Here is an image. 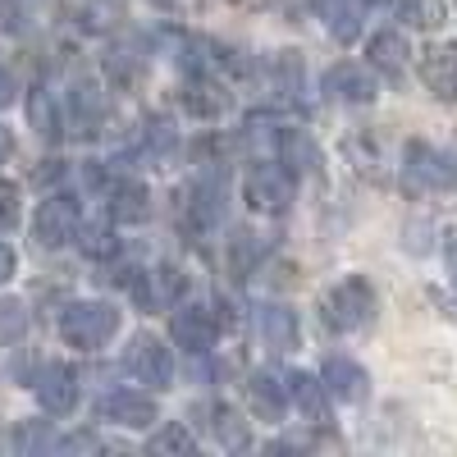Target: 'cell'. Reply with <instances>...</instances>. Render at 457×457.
Returning <instances> with one entry per match:
<instances>
[{
    "mask_svg": "<svg viewBox=\"0 0 457 457\" xmlns=\"http://www.w3.org/2000/svg\"><path fill=\"white\" fill-rule=\"evenodd\" d=\"M120 334V312L110 302H69L60 312V338L79 353H96Z\"/></svg>",
    "mask_w": 457,
    "mask_h": 457,
    "instance_id": "cell-1",
    "label": "cell"
},
{
    "mask_svg": "<svg viewBox=\"0 0 457 457\" xmlns=\"http://www.w3.org/2000/svg\"><path fill=\"white\" fill-rule=\"evenodd\" d=\"M375 316V293L366 279H338L325 297H320V320L334 334H357L366 329Z\"/></svg>",
    "mask_w": 457,
    "mask_h": 457,
    "instance_id": "cell-2",
    "label": "cell"
},
{
    "mask_svg": "<svg viewBox=\"0 0 457 457\" xmlns=\"http://www.w3.org/2000/svg\"><path fill=\"white\" fill-rule=\"evenodd\" d=\"M457 183V170L448 156H439L426 142H407L403 151V187L407 193H444Z\"/></svg>",
    "mask_w": 457,
    "mask_h": 457,
    "instance_id": "cell-3",
    "label": "cell"
},
{
    "mask_svg": "<svg viewBox=\"0 0 457 457\" xmlns=\"http://www.w3.org/2000/svg\"><path fill=\"white\" fill-rule=\"evenodd\" d=\"M243 197H247V206H252L256 215H284L288 202H293V174H288L284 165H270V161H265V165L247 170Z\"/></svg>",
    "mask_w": 457,
    "mask_h": 457,
    "instance_id": "cell-4",
    "label": "cell"
},
{
    "mask_svg": "<svg viewBox=\"0 0 457 457\" xmlns=\"http://www.w3.org/2000/svg\"><path fill=\"white\" fill-rule=\"evenodd\" d=\"M32 228H37V243H42V247H69L73 238L83 234V211H79L73 197L55 193V197H46L42 206H37Z\"/></svg>",
    "mask_w": 457,
    "mask_h": 457,
    "instance_id": "cell-5",
    "label": "cell"
},
{
    "mask_svg": "<svg viewBox=\"0 0 457 457\" xmlns=\"http://www.w3.org/2000/svg\"><path fill=\"white\" fill-rule=\"evenodd\" d=\"M32 389H37L42 411H51V416H69L73 407H79V375H73V366H64V361H51V366L37 370Z\"/></svg>",
    "mask_w": 457,
    "mask_h": 457,
    "instance_id": "cell-6",
    "label": "cell"
},
{
    "mask_svg": "<svg viewBox=\"0 0 457 457\" xmlns=\"http://www.w3.org/2000/svg\"><path fill=\"white\" fill-rule=\"evenodd\" d=\"M129 370L151 389H170L174 379V361H170V348L156 338V334H137L129 343Z\"/></svg>",
    "mask_w": 457,
    "mask_h": 457,
    "instance_id": "cell-7",
    "label": "cell"
},
{
    "mask_svg": "<svg viewBox=\"0 0 457 457\" xmlns=\"http://www.w3.org/2000/svg\"><path fill=\"white\" fill-rule=\"evenodd\" d=\"M325 92H329V101H338V105H370L375 92H379V83H375V73H370L366 64L338 60V64L325 73Z\"/></svg>",
    "mask_w": 457,
    "mask_h": 457,
    "instance_id": "cell-8",
    "label": "cell"
},
{
    "mask_svg": "<svg viewBox=\"0 0 457 457\" xmlns=\"http://www.w3.org/2000/svg\"><path fill=\"white\" fill-rule=\"evenodd\" d=\"M170 338L179 343L183 353H211L215 338H220V325L206 307H179L170 316Z\"/></svg>",
    "mask_w": 457,
    "mask_h": 457,
    "instance_id": "cell-9",
    "label": "cell"
},
{
    "mask_svg": "<svg viewBox=\"0 0 457 457\" xmlns=\"http://www.w3.org/2000/svg\"><path fill=\"white\" fill-rule=\"evenodd\" d=\"M101 421L110 426H124V430H146L151 421H156V403H151L146 394H133V389H114L101 398Z\"/></svg>",
    "mask_w": 457,
    "mask_h": 457,
    "instance_id": "cell-10",
    "label": "cell"
},
{
    "mask_svg": "<svg viewBox=\"0 0 457 457\" xmlns=\"http://www.w3.org/2000/svg\"><path fill=\"white\" fill-rule=\"evenodd\" d=\"M421 83L439 101H457V42H439L421 51Z\"/></svg>",
    "mask_w": 457,
    "mask_h": 457,
    "instance_id": "cell-11",
    "label": "cell"
},
{
    "mask_svg": "<svg viewBox=\"0 0 457 457\" xmlns=\"http://www.w3.org/2000/svg\"><path fill=\"white\" fill-rule=\"evenodd\" d=\"M288 385H279V379L270 375V370H256V375H247V407L261 416V421H284V411H288Z\"/></svg>",
    "mask_w": 457,
    "mask_h": 457,
    "instance_id": "cell-12",
    "label": "cell"
},
{
    "mask_svg": "<svg viewBox=\"0 0 457 457\" xmlns=\"http://www.w3.org/2000/svg\"><path fill=\"white\" fill-rule=\"evenodd\" d=\"M320 379L329 385V394H334L338 403H361V398L370 394V375H366L353 357H329L325 370H320Z\"/></svg>",
    "mask_w": 457,
    "mask_h": 457,
    "instance_id": "cell-13",
    "label": "cell"
},
{
    "mask_svg": "<svg viewBox=\"0 0 457 457\" xmlns=\"http://www.w3.org/2000/svg\"><path fill=\"white\" fill-rule=\"evenodd\" d=\"M288 394H293L297 411L307 416L312 426H329V385L325 379H312L307 370H293L288 375Z\"/></svg>",
    "mask_w": 457,
    "mask_h": 457,
    "instance_id": "cell-14",
    "label": "cell"
},
{
    "mask_svg": "<svg viewBox=\"0 0 457 457\" xmlns=\"http://www.w3.org/2000/svg\"><path fill=\"white\" fill-rule=\"evenodd\" d=\"M105 114H110V101L96 83H79L69 92V120H73V133H96L105 124Z\"/></svg>",
    "mask_w": 457,
    "mask_h": 457,
    "instance_id": "cell-15",
    "label": "cell"
},
{
    "mask_svg": "<svg viewBox=\"0 0 457 457\" xmlns=\"http://www.w3.org/2000/svg\"><path fill=\"white\" fill-rule=\"evenodd\" d=\"M366 55H370V64L375 69H385L389 79H398V73L407 69V42H403V32H394V28H385V32H375L370 42H366Z\"/></svg>",
    "mask_w": 457,
    "mask_h": 457,
    "instance_id": "cell-16",
    "label": "cell"
},
{
    "mask_svg": "<svg viewBox=\"0 0 457 457\" xmlns=\"http://www.w3.org/2000/svg\"><path fill=\"white\" fill-rule=\"evenodd\" d=\"M325 28L334 42H357L361 37V0H325Z\"/></svg>",
    "mask_w": 457,
    "mask_h": 457,
    "instance_id": "cell-17",
    "label": "cell"
},
{
    "mask_svg": "<svg viewBox=\"0 0 457 457\" xmlns=\"http://www.w3.org/2000/svg\"><path fill=\"white\" fill-rule=\"evenodd\" d=\"M114 202H110V211H114V220H129V224H142V220H151V197H146V187L142 183H120L110 193Z\"/></svg>",
    "mask_w": 457,
    "mask_h": 457,
    "instance_id": "cell-18",
    "label": "cell"
},
{
    "mask_svg": "<svg viewBox=\"0 0 457 457\" xmlns=\"http://www.w3.org/2000/svg\"><path fill=\"white\" fill-rule=\"evenodd\" d=\"M279 156H284V165L293 170V174H316L320 170V151H316V142L307 137V133H284V142H279Z\"/></svg>",
    "mask_w": 457,
    "mask_h": 457,
    "instance_id": "cell-19",
    "label": "cell"
},
{
    "mask_svg": "<svg viewBox=\"0 0 457 457\" xmlns=\"http://www.w3.org/2000/svg\"><path fill=\"white\" fill-rule=\"evenodd\" d=\"M261 334L279 353H288V348H297V316L288 307H261Z\"/></svg>",
    "mask_w": 457,
    "mask_h": 457,
    "instance_id": "cell-20",
    "label": "cell"
},
{
    "mask_svg": "<svg viewBox=\"0 0 457 457\" xmlns=\"http://www.w3.org/2000/svg\"><path fill=\"white\" fill-rule=\"evenodd\" d=\"M215 421H211V430H215V439L228 448V453H243V448H252V430H247V421L234 411V407H215L211 411Z\"/></svg>",
    "mask_w": 457,
    "mask_h": 457,
    "instance_id": "cell-21",
    "label": "cell"
},
{
    "mask_svg": "<svg viewBox=\"0 0 457 457\" xmlns=\"http://www.w3.org/2000/svg\"><path fill=\"white\" fill-rule=\"evenodd\" d=\"M28 120H32V129L42 133V137H60V110H55V101H51L46 87H37L28 96Z\"/></svg>",
    "mask_w": 457,
    "mask_h": 457,
    "instance_id": "cell-22",
    "label": "cell"
},
{
    "mask_svg": "<svg viewBox=\"0 0 457 457\" xmlns=\"http://www.w3.org/2000/svg\"><path fill=\"white\" fill-rule=\"evenodd\" d=\"M394 10L411 28H439L444 23V0H394Z\"/></svg>",
    "mask_w": 457,
    "mask_h": 457,
    "instance_id": "cell-23",
    "label": "cell"
},
{
    "mask_svg": "<svg viewBox=\"0 0 457 457\" xmlns=\"http://www.w3.org/2000/svg\"><path fill=\"white\" fill-rule=\"evenodd\" d=\"M146 453H193V435L174 421V426H165L146 439Z\"/></svg>",
    "mask_w": 457,
    "mask_h": 457,
    "instance_id": "cell-24",
    "label": "cell"
},
{
    "mask_svg": "<svg viewBox=\"0 0 457 457\" xmlns=\"http://www.w3.org/2000/svg\"><path fill=\"white\" fill-rule=\"evenodd\" d=\"M23 329H28V316L19 302H0V343H14Z\"/></svg>",
    "mask_w": 457,
    "mask_h": 457,
    "instance_id": "cell-25",
    "label": "cell"
},
{
    "mask_svg": "<svg viewBox=\"0 0 457 457\" xmlns=\"http://www.w3.org/2000/svg\"><path fill=\"white\" fill-rule=\"evenodd\" d=\"M19 224V183H5L0 179V234Z\"/></svg>",
    "mask_w": 457,
    "mask_h": 457,
    "instance_id": "cell-26",
    "label": "cell"
},
{
    "mask_svg": "<svg viewBox=\"0 0 457 457\" xmlns=\"http://www.w3.org/2000/svg\"><path fill=\"white\" fill-rule=\"evenodd\" d=\"M114 247H120V243L110 238L105 224H101V228H87V234H83V252H87V256H110Z\"/></svg>",
    "mask_w": 457,
    "mask_h": 457,
    "instance_id": "cell-27",
    "label": "cell"
},
{
    "mask_svg": "<svg viewBox=\"0 0 457 457\" xmlns=\"http://www.w3.org/2000/svg\"><path fill=\"white\" fill-rule=\"evenodd\" d=\"M146 137H151V151L165 161L170 151H174V129L170 124H161V120H151V129H146Z\"/></svg>",
    "mask_w": 457,
    "mask_h": 457,
    "instance_id": "cell-28",
    "label": "cell"
},
{
    "mask_svg": "<svg viewBox=\"0 0 457 457\" xmlns=\"http://www.w3.org/2000/svg\"><path fill=\"white\" fill-rule=\"evenodd\" d=\"M14 101H19V83H14V73H10V69H0V110L14 105Z\"/></svg>",
    "mask_w": 457,
    "mask_h": 457,
    "instance_id": "cell-29",
    "label": "cell"
},
{
    "mask_svg": "<svg viewBox=\"0 0 457 457\" xmlns=\"http://www.w3.org/2000/svg\"><path fill=\"white\" fill-rule=\"evenodd\" d=\"M10 275H14V252H10L5 243H0V284H5Z\"/></svg>",
    "mask_w": 457,
    "mask_h": 457,
    "instance_id": "cell-30",
    "label": "cell"
},
{
    "mask_svg": "<svg viewBox=\"0 0 457 457\" xmlns=\"http://www.w3.org/2000/svg\"><path fill=\"white\" fill-rule=\"evenodd\" d=\"M444 256H448V270H453V279H457V228H453L448 243H444Z\"/></svg>",
    "mask_w": 457,
    "mask_h": 457,
    "instance_id": "cell-31",
    "label": "cell"
},
{
    "mask_svg": "<svg viewBox=\"0 0 457 457\" xmlns=\"http://www.w3.org/2000/svg\"><path fill=\"white\" fill-rule=\"evenodd\" d=\"M10 151H14V137H10V129H5V124H0V165L10 161Z\"/></svg>",
    "mask_w": 457,
    "mask_h": 457,
    "instance_id": "cell-32",
    "label": "cell"
},
{
    "mask_svg": "<svg viewBox=\"0 0 457 457\" xmlns=\"http://www.w3.org/2000/svg\"><path fill=\"white\" fill-rule=\"evenodd\" d=\"M0 28H14V5L10 0H0Z\"/></svg>",
    "mask_w": 457,
    "mask_h": 457,
    "instance_id": "cell-33",
    "label": "cell"
}]
</instances>
